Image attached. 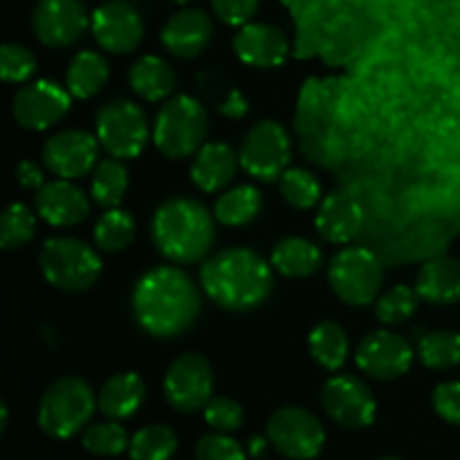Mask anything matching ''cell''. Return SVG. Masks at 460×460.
Masks as SVG:
<instances>
[{
	"label": "cell",
	"instance_id": "6",
	"mask_svg": "<svg viewBox=\"0 0 460 460\" xmlns=\"http://www.w3.org/2000/svg\"><path fill=\"white\" fill-rule=\"evenodd\" d=\"M93 389L76 376H66L48 386L39 404L40 429L54 438H70L84 429L94 413Z\"/></svg>",
	"mask_w": 460,
	"mask_h": 460
},
{
	"label": "cell",
	"instance_id": "15",
	"mask_svg": "<svg viewBox=\"0 0 460 460\" xmlns=\"http://www.w3.org/2000/svg\"><path fill=\"white\" fill-rule=\"evenodd\" d=\"M322 404L337 425L349 429H364L376 420V398L358 377L340 376L328 380L322 389Z\"/></svg>",
	"mask_w": 460,
	"mask_h": 460
},
{
	"label": "cell",
	"instance_id": "7",
	"mask_svg": "<svg viewBox=\"0 0 460 460\" xmlns=\"http://www.w3.org/2000/svg\"><path fill=\"white\" fill-rule=\"evenodd\" d=\"M97 139L117 160H133L148 142L146 115L128 99H112L97 112Z\"/></svg>",
	"mask_w": 460,
	"mask_h": 460
},
{
	"label": "cell",
	"instance_id": "27",
	"mask_svg": "<svg viewBox=\"0 0 460 460\" xmlns=\"http://www.w3.org/2000/svg\"><path fill=\"white\" fill-rule=\"evenodd\" d=\"M108 75L111 70H108L106 58L93 49H84L67 66L66 85L72 97L90 99L106 85Z\"/></svg>",
	"mask_w": 460,
	"mask_h": 460
},
{
	"label": "cell",
	"instance_id": "10",
	"mask_svg": "<svg viewBox=\"0 0 460 460\" xmlns=\"http://www.w3.org/2000/svg\"><path fill=\"white\" fill-rule=\"evenodd\" d=\"M268 440L279 454L295 460L319 456L326 431L317 416L301 407H283L272 413L268 422Z\"/></svg>",
	"mask_w": 460,
	"mask_h": 460
},
{
	"label": "cell",
	"instance_id": "30",
	"mask_svg": "<svg viewBox=\"0 0 460 460\" xmlns=\"http://www.w3.org/2000/svg\"><path fill=\"white\" fill-rule=\"evenodd\" d=\"M126 191H128V171L117 157L103 160L94 169L93 182H90V196L103 209H115L121 205Z\"/></svg>",
	"mask_w": 460,
	"mask_h": 460
},
{
	"label": "cell",
	"instance_id": "22",
	"mask_svg": "<svg viewBox=\"0 0 460 460\" xmlns=\"http://www.w3.org/2000/svg\"><path fill=\"white\" fill-rule=\"evenodd\" d=\"M238 153L225 142H209L196 153L191 164V182L200 191L216 193L227 187L238 169Z\"/></svg>",
	"mask_w": 460,
	"mask_h": 460
},
{
	"label": "cell",
	"instance_id": "35",
	"mask_svg": "<svg viewBox=\"0 0 460 460\" xmlns=\"http://www.w3.org/2000/svg\"><path fill=\"white\" fill-rule=\"evenodd\" d=\"M36 229V218L30 207L13 202L3 211L0 218V245L3 250H21L31 241Z\"/></svg>",
	"mask_w": 460,
	"mask_h": 460
},
{
	"label": "cell",
	"instance_id": "39",
	"mask_svg": "<svg viewBox=\"0 0 460 460\" xmlns=\"http://www.w3.org/2000/svg\"><path fill=\"white\" fill-rule=\"evenodd\" d=\"M205 420L220 434H229V431L241 429L245 413H243L241 404L234 402L232 398H211L205 404Z\"/></svg>",
	"mask_w": 460,
	"mask_h": 460
},
{
	"label": "cell",
	"instance_id": "29",
	"mask_svg": "<svg viewBox=\"0 0 460 460\" xmlns=\"http://www.w3.org/2000/svg\"><path fill=\"white\" fill-rule=\"evenodd\" d=\"M308 350L319 367L337 371L349 358V337L335 322H322L308 337Z\"/></svg>",
	"mask_w": 460,
	"mask_h": 460
},
{
	"label": "cell",
	"instance_id": "2",
	"mask_svg": "<svg viewBox=\"0 0 460 460\" xmlns=\"http://www.w3.org/2000/svg\"><path fill=\"white\" fill-rule=\"evenodd\" d=\"M205 295L232 313H247L268 301L274 288L272 268L250 247H227L205 261L200 270Z\"/></svg>",
	"mask_w": 460,
	"mask_h": 460
},
{
	"label": "cell",
	"instance_id": "24",
	"mask_svg": "<svg viewBox=\"0 0 460 460\" xmlns=\"http://www.w3.org/2000/svg\"><path fill=\"white\" fill-rule=\"evenodd\" d=\"M144 398H146V386L137 373H117L103 382L97 407L111 420H124L142 407Z\"/></svg>",
	"mask_w": 460,
	"mask_h": 460
},
{
	"label": "cell",
	"instance_id": "41",
	"mask_svg": "<svg viewBox=\"0 0 460 460\" xmlns=\"http://www.w3.org/2000/svg\"><path fill=\"white\" fill-rule=\"evenodd\" d=\"M261 0H211L214 13L232 27H243L259 12Z\"/></svg>",
	"mask_w": 460,
	"mask_h": 460
},
{
	"label": "cell",
	"instance_id": "3",
	"mask_svg": "<svg viewBox=\"0 0 460 460\" xmlns=\"http://www.w3.org/2000/svg\"><path fill=\"white\" fill-rule=\"evenodd\" d=\"M153 245L178 265L198 263L216 241V216L191 198H171L153 214Z\"/></svg>",
	"mask_w": 460,
	"mask_h": 460
},
{
	"label": "cell",
	"instance_id": "44",
	"mask_svg": "<svg viewBox=\"0 0 460 460\" xmlns=\"http://www.w3.org/2000/svg\"><path fill=\"white\" fill-rule=\"evenodd\" d=\"M16 180L22 189H36L39 191L43 187V171L34 164V162L25 160L16 166Z\"/></svg>",
	"mask_w": 460,
	"mask_h": 460
},
{
	"label": "cell",
	"instance_id": "11",
	"mask_svg": "<svg viewBox=\"0 0 460 460\" xmlns=\"http://www.w3.org/2000/svg\"><path fill=\"white\" fill-rule=\"evenodd\" d=\"M214 391V373L209 362L198 353H184L171 362L164 376V395L180 413L205 409Z\"/></svg>",
	"mask_w": 460,
	"mask_h": 460
},
{
	"label": "cell",
	"instance_id": "23",
	"mask_svg": "<svg viewBox=\"0 0 460 460\" xmlns=\"http://www.w3.org/2000/svg\"><path fill=\"white\" fill-rule=\"evenodd\" d=\"M420 299L436 305L458 304L460 301V259L440 256L420 268L416 279Z\"/></svg>",
	"mask_w": 460,
	"mask_h": 460
},
{
	"label": "cell",
	"instance_id": "16",
	"mask_svg": "<svg viewBox=\"0 0 460 460\" xmlns=\"http://www.w3.org/2000/svg\"><path fill=\"white\" fill-rule=\"evenodd\" d=\"M99 139L85 130H61L52 135L43 146V162L54 175L76 180L90 173L99 157Z\"/></svg>",
	"mask_w": 460,
	"mask_h": 460
},
{
	"label": "cell",
	"instance_id": "4",
	"mask_svg": "<svg viewBox=\"0 0 460 460\" xmlns=\"http://www.w3.org/2000/svg\"><path fill=\"white\" fill-rule=\"evenodd\" d=\"M209 117L205 106L189 94H178L160 108L153 126L157 151L171 160L191 157L205 146Z\"/></svg>",
	"mask_w": 460,
	"mask_h": 460
},
{
	"label": "cell",
	"instance_id": "17",
	"mask_svg": "<svg viewBox=\"0 0 460 460\" xmlns=\"http://www.w3.org/2000/svg\"><path fill=\"white\" fill-rule=\"evenodd\" d=\"M359 371L376 380H395L413 364V349L404 337L389 331H377L364 337L355 355Z\"/></svg>",
	"mask_w": 460,
	"mask_h": 460
},
{
	"label": "cell",
	"instance_id": "34",
	"mask_svg": "<svg viewBox=\"0 0 460 460\" xmlns=\"http://www.w3.org/2000/svg\"><path fill=\"white\" fill-rule=\"evenodd\" d=\"M279 189L283 200L295 209H313L322 200V184L305 169H288L279 178Z\"/></svg>",
	"mask_w": 460,
	"mask_h": 460
},
{
	"label": "cell",
	"instance_id": "21",
	"mask_svg": "<svg viewBox=\"0 0 460 460\" xmlns=\"http://www.w3.org/2000/svg\"><path fill=\"white\" fill-rule=\"evenodd\" d=\"M362 225L364 211L353 193H331L317 211V232L328 243H337V245L350 243L362 232Z\"/></svg>",
	"mask_w": 460,
	"mask_h": 460
},
{
	"label": "cell",
	"instance_id": "25",
	"mask_svg": "<svg viewBox=\"0 0 460 460\" xmlns=\"http://www.w3.org/2000/svg\"><path fill=\"white\" fill-rule=\"evenodd\" d=\"M128 84L135 90V94L142 97L144 102H162L175 90L178 75H175L173 66L169 61L148 54V57L137 58L130 66Z\"/></svg>",
	"mask_w": 460,
	"mask_h": 460
},
{
	"label": "cell",
	"instance_id": "1",
	"mask_svg": "<svg viewBox=\"0 0 460 460\" xmlns=\"http://www.w3.org/2000/svg\"><path fill=\"white\" fill-rule=\"evenodd\" d=\"M133 317L146 335L173 340L198 322L202 296L187 272L157 265L137 279L133 290Z\"/></svg>",
	"mask_w": 460,
	"mask_h": 460
},
{
	"label": "cell",
	"instance_id": "47",
	"mask_svg": "<svg viewBox=\"0 0 460 460\" xmlns=\"http://www.w3.org/2000/svg\"><path fill=\"white\" fill-rule=\"evenodd\" d=\"M380 460H402V458H380Z\"/></svg>",
	"mask_w": 460,
	"mask_h": 460
},
{
	"label": "cell",
	"instance_id": "19",
	"mask_svg": "<svg viewBox=\"0 0 460 460\" xmlns=\"http://www.w3.org/2000/svg\"><path fill=\"white\" fill-rule=\"evenodd\" d=\"M36 211L52 227H72L88 216L90 200L72 180H52L36 191Z\"/></svg>",
	"mask_w": 460,
	"mask_h": 460
},
{
	"label": "cell",
	"instance_id": "43",
	"mask_svg": "<svg viewBox=\"0 0 460 460\" xmlns=\"http://www.w3.org/2000/svg\"><path fill=\"white\" fill-rule=\"evenodd\" d=\"M247 111H250V103H247L245 94L236 88L227 90V97L218 102V112L229 117V119H241V117L247 115Z\"/></svg>",
	"mask_w": 460,
	"mask_h": 460
},
{
	"label": "cell",
	"instance_id": "38",
	"mask_svg": "<svg viewBox=\"0 0 460 460\" xmlns=\"http://www.w3.org/2000/svg\"><path fill=\"white\" fill-rule=\"evenodd\" d=\"M36 67V54L25 45L4 43L0 49V75L7 84H25L34 76Z\"/></svg>",
	"mask_w": 460,
	"mask_h": 460
},
{
	"label": "cell",
	"instance_id": "32",
	"mask_svg": "<svg viewBox=\"0 0 460 460\" xmlns=\"http://www.w3.org/2000/svg\"><path fill=\"white\" fill-rule=\"evenodd\" d=\"M422 364L434 371H445L460 364V332L436 331L429 332L418 344Z\"/></svg>",
	"mask_w": 460,
	"mask_h": 460
},
{
	"label": "cell",
	"instance_id": "37",
	"mask_svg": "<svg viewBox=\"0 0 460 460\" xmlns=\"http://www.w3.org/2000/svg\"><path fill=\"white\" fill-rule=\"evenodd\" d=\"M418 301L420 295L418 290L407 286H395L391 288L386 295H382L376 304V314L382 323L394 326V323H402L411 317L418 310Z\"/></svg>",
	"mask_w": 460,
	"mask_h": 460
},
{
	"label": "cell",
	"instance_id": "18",
	"mask_svg": "<svg viewBox=\"0 0 460 460\" xmlns=\"http://www.w3.org/2000/svg\"><path fill=\"white\" fill-rule=\"evenodd\" d=\"M214 36V22L202 9H180L162 27L160 40L166 52L180 58H196L209 48Z\"/></svg>",
	"mask_w": 460,
	"mask_h": 460
},
{
	"label": "cell",
	"instance_id": "20",
	"mask_svg": "<svg viewBox=\"0 0 460 460\" xmlns=\"http://www.w3.org/2000/svg\"><path fill=\"white\" fill-rule=\"evenodd\" d=\"M288 36L270 22H247L234 36V52L252 67H279L288 58Z\"/></svg>",
	"mask_w": 460,
	"mask_h": 460
},
{
	"label": "cell",
	"instance_id": "28",
	"mask_svg": "<svg viewBox=\"0 0 460 460\" xmlns=\"http://www.w3.org/2000/svg\"><path fill=\"white\" fill-rule=\"evenodd\" d=\"M261 209H263V198L259 189L241 184L225 191L216 200L214 216L220 225H227V227H245L252 220L259 218Z\"/></svg>",
	"mask_w": 460,
	"mask_h": 460
},
{
	"label": "cell",
	"instance_id": "8",
	"mask_svg": "<svg viewBox=\"0 0 460 460\" xmlns=\"http://www.w3.org/2000/svg\"><path fill=\"white\" fill-rule=\"evenodd\" d=\"M332 292L349 305H368L382 288V265L364 247H346L328 265Z\"/></svg>",
	"mask_w": 460,
	"mask_h": 460
},
{
	"label": "cell",
	"instance_id": "42",
	"mask_svg": "<svg viewBox=\"0 0 460 460\" xmlns=\"http://www.w3.org/2000/svg\"><path fill=\"white\" fill-rule=\"evenodd\" d=\"M434 409L445 422L460 427V382H445L436 386Z\"/></svg>",
	"mask_w": 460,
	"mask_h": 460
},
{
	"label": "cell",
	"instance_id": "9",
	"mask_svg": "<svg viewBox=\"0 0 460 460\" xmlns=\"http://www.w3.org/2000/svg\"><path fill=\"white\" fill-rule=\"evenodd\" d=\"M238 160L243 169L261 182L279 180L290 162V137L286 128L274 119L256 121L243 137Z\"/></svg>",
	"mask_w": 460,
	"mask_h": 460
},
{
	"label": "cell",
	"instance_id": "13",
	"mask_svg": "<svg viewBox=\"0 0 460 460\" xmlns=\"http://www.w3.org/2000/svg\"><path fill=\"white\" fill-rule=\"evenodd\" d=\"M88 9L81 0H39L31 13L36 39L54 49L70 48L88 30Z\"/></svg>",
	"mask_w": 460,
	"mask_h": 460
},
{
	"label": "cell",
	"instance_id": "31",
	"mask_svg": "<svg viewBox=\"0 0 460 460\" xmlns=\"http://www.w3.org/2000/svg\"><path fill=\"white\" fill-rule=\"evenodd\" d=\"M135 232H137V225L133 216L115 207V209H108L94 225V243L103 252H121L135 241Z\"/></svg>",
	"mask_w": 460,
	"mask_h": 460
},
{
	"label": "cell",
	"instance_id": "14",
	"mask_svg": "<svg viewBox=\"0 0 460 460\" xmlns=\"http://www.w3.org/2000/svg\"><path fill=\"white\" fill-rule=\"evenodd\" d=\"M93 36L111 54H128L144 39V21L137 9L126 0H108L99 4L90 18Z\"/></svg>",
	"mask_w": 460,
	"mask_h": 460
},
{
	"label": "cell",
	"instance_id": "26",
	"mask_svg": "<svg viewBox=\"0 0 460 460\" xmlns=\"http://www.w3.org/2000/svg\"><path fill=\"white\" fill-rule=\"evenodd\" d=\"M272 265L290 279L313 277L322 268V250L313 241L301 236H288L274 245Z\"/></svg>",
	"mask_w": 460,
	"mask_h": 460
},
{
	"label": "cell",
	"instance_id": "45",
	"mask_svg": "<svg viewBox=\"0 0 460 460\" xmlns=\"http://www.w3.org/2000/svg\"><path fill=\"white\" fill-rule=\"evenodd\" d=\"M265 445H268V440H265V438H259V436H256V438H252L250 440V454H252V456L259 458L261 454L265 452Z\"/></svg>",
	"mask_w": 460,
	"mask_h": 460
},
{
	"label": "cell",
	"instance_id": "33",
	"mask_svg": "<svg viewBox=\"0 0 460 460\" xmlns=\"http://www.w3.org/2000/svg\"><path fill=\"white\" fill-rule=\"evenodd\" d=\"M178 449L173 429L164 425H151L139 429L128 445L133 460H171Z\"/></svg>",
	"mask_w": 460,
	"mask_h": 460
},
{
	"label": "cell",
	"instance_id": "40",
	"mask_svg": "<svg viewBox=\"0 0 460 460\" xmlns=\"http://www.w3.org/2000/svg\"><path fill=\"white\" fill-rule=\"evenodd\" d=\"M198 460H247L241 445L225 434H207L198 440Z\"/></svg>",
	"mask_w": 460,
	"mask_h": 460
},
{
	"label": "cell",
	"instance_id": "36",
	"mask_svg": "<svg viewBox=\"0 0 460 460\" xmlns=\"http://www.w3.org/2000/svg\"><path fill=\"white\" fill-rule=\"evenodd\" d=\"M84 447L90 454H97V456H119L126 447L130 445L126 429L121 425H117L115 420L111 422H97V425H90L84 431V438H81Z\"/></svg>",
	"mask_w": 460,
	"mask_h": 460
},
{
	"label": "cell",
	"instance_id": "12",
	"mask_svg": "<svg viewBox=\"0 0 460 460\" xmlns=\"http://www.w3.org/2000/svg\"><path fill=\"white\" fill-rule=\"evenodd\" d=\"M72 94L67 88L48 79L31 81L22 85L12 102V115L18 126L27 130H45L70 112Z\"/></svg>",
	"mask_w": 460,
	"mask_h": 460
},
{
	"label": "cell",
	"instance_id": "46",
	"mask_svg": "<svg viewBox=\"0 0 460 460\" xmlns=\"http://www.w3.org/2000/svg\"><path fill=\"white\" fill-rule=\"evenodd\" d=\"M169 3H175V4H187V3H191V0H169Z\"/></svg>",
	"mask_w": 460,
	"mask_h": 460
},
{
	"label": "cell",
	"instance_id": "5",
	"mask_svg": "<svg viewBox=\"0 0 460 460\" xmlns=\"http://www.w3.org/2000/svg\"><path fill=\"white\" fill-rule=\"evenodd\" d=\"M39 265L45 281L66 292L90 290L102 277V259L79 238L57 236L45 241Z\"/></svg>",
	"mask_w": 460,
	"mask_h": 460
}]
</instances>
